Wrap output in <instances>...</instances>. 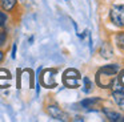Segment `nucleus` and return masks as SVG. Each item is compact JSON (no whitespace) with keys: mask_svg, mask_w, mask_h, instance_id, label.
<instances>
[{"mask_svg":"<svg viewBox=\"0 0 124 122\" xmlns=\"http://www.w3.org/2000/svg\"><path fill=\"white\" fill-rule=\"evenodd\" d=\"M119 72L117 64H111L105 65L97 72L96 74V82L100 88H111L115 84V76Z\"/></svg>","mask_w":124,"mask_h":122,"instance_id":"1","label":"nucleus"},{"mask_svg":"<svg viewBox=\"0 0 124 122\" xmlns=\"http://www.w3.org/2000/svg\"><path fill=\"white\" fill-rule=\"evenodd\" d=\"M79 80H80V73L75 69H68L63 74V82L67 88H78Z\"/></svg>","mask_w":124,"mask_h":122,"instance_id":"2","label":"nucleus"},{"mask_svg":"<svg viewBox=\"0 0 124 122\" xmlns=\"http://www.w3.org/2000/svg\"><path fill=\"white\" fill-rule=\"evenodd\" d=\"M112 23L117 27H124V5H113L109 11Z\"/></svg>","mask_w":124,"mask_h":122,"instance_id":"3","label":"nucleus"},{"mask_svg":"<svg viewBox=\"0 0 124 122\" xmlns=\"http://www.w3.org/2000/svg\"><path fill=\"white\" fill-rule=\"evenodd\" d=\"M47 110H48L49 115H51L54 119H56V121H68V115L60 108H57V106L49 105Z\"/></svg>","mask_w":124,"mask_h":122,"instance_id":"4","label":"nucleus"},{"mask_svg":"<svg viewBox=\"0 0 124 122\" xmlns=\"http://www.w3.org/2000/svg\"><path fill=\"white\" fill-rule=\"evenodd\" d=\"M55 70H46L41 76V84L47 88H55L56 81H55Z\"/></svg>","mask_w":124,"mask_h":122,"instance_id":"5","label":"nucleus"},{"mask_svg":"<svg viewBox=\"0 0 124 122\" xmlns=\"http://www.w3.org/2000/svg\"><path fill=\"white\" fill-rule=\"evenodd\" d=\"M104 114L109 121H113V122H124V115H121L120 113H116L113 110H109V109H104Z\"/></svg>","mask_w":124,"mask_h":122,"instance_id":"6","label":"nucleus"},{"mask_svg":"<svg viewBox=\"0 0 124 122\" xmlns=\"http://www.w3.org/2000/svg\"><path fill=\"white\" fill-rule=\"evenodd\" d=\"M112 97H113V100H115V102L120 106L121 110H124V92L123 90H115Z\"/></svg>","mask_w":124,"mask_h":122,"instance_id":"7","label":"nucleus"},{"mask_svg":"<svg viewBox=\"0 0 124 122\" xmlns=\"http://www.w3.org/2000/svg\"><path fill=\"white\" fill-rule=\"evenodd\" d=\"M100 54H101L104 58H111L113 56L112 47H111L109 44H107V42H104V44L101 45V48H100Z\"/></svg>","mask_w":124,"mask_h":122,"instance_id":"8","label":"nucleus"},{"mask_svg":"<svg viewBox=\"0 0 124 122\" xmlns=\"http://www.w3.org/2000/svg\"><path fill=\"white\" fill-rule=\"evenodd\" d=\"M0 4H1L3 9L11 11V9H14V7L16 5V0H0Z\"/></svg>","mask_w":124,"mask_h":122,"instance_id":"9","label":"nucleus"},{"mask_svg":"<svg viewBox=\"0 0 124 122\" xmlns=\"http://www.w3.org/2000/svg\"><path fill=\"white\" fill-rule=\"evenodd\" d=\"M99 98H85V100H83L80 102V106H83V108H91L93 103L99 102Z\"/></svg>","mask_w":124,"mask_h":122,"instance_id":"10","label":"nucleus"},{"mask_svg":"<svg viewBox=\"0 0 124 122\" xmlns=\"http://www.w3.org/2000/svg\"><path fill=\"white\" fill-rule=\"evenodd\" d=\"M116 44H117V47L124 52V33H119L117 36H116Z\"/></svg>","mask_w":124,"mask_h":122,"instance_id":"11","label":"nucleus"},{"mask_svg":"<svg viewBox=\"0 0 124 122\" xmlns=\"http://www.w3.org/2000/svg\"><path fill=\"white\" fill-rule=\"evenodd\" d=\"M84 90H85V92H89V90H91V86H92V84H91V81H89V78L88 77H84Z\"/></svg>","mask_w":124,"mask_h":122,"instance_id":"12","label":"nucleus"},{"mask_svg":"<svg viewBox=\"0 0 124 122\" xmlns=\"http://www.w3.org/2000/svg\"><path fill=\"white\" fill-rule=\"evenodd\" d=\"M6 23H7L6 13H3L1 11H0V27H6Z\"/></svg>","mask_w":124,"mask_h":122,"instance_id":"13","label":"nucleus"},{"mask_svg":"<svg viewBox=\"0 0 124 122\" xmlns=\"http://www.w3.org/2000/svg\"><path fill=\"white\" fill-rule=\"evenodd\" d=\"M119 82H120V85H121V89L120 90H123V92H124V70H121L120 73H119Z\"/></svg>","mask_w":124,"mask_h":122,"instance_id":"14","label":"nucleus"},{"mask_svg":"<svg viewBox=\"0 0 124 122\" xmlns=\"http://www.w3.org/2000/svg\"><path fill=\"white\" fill-rule=\"evenodd\" d=\"M6 40H7V33L6 32H0V47H3L6 44Z\"/></svg>","mask_w":124,"mask_h":122,"instance_id":"15","label":"nucleus"},{"mask_svg":"<svg viewBox=\"0 0 124 122\" xmlns=\"http://www.w3.org/2000/svg\"><path fill=\"white\" fill-rule=\"evenodd\" d=\"M15 53H16V45H14V48H12V57L14 58H15V56H16Z\"/></svg>","mask_w":124,"mask_h":122,"instance_id":"16","label":"nucleus"},{"mask_svg":"<svg viewBox=\"0 0 124 122\" xmlns=\"http://www.w3.org/2000/svg\"><path fill=\"white\" fill-rule=\"evenodd\" d=\"M3 58H4V53L1 52V50H0V62H1V61H3Z\"/></svg>","mask_w":124,"mask_h":122,"instance_id":"17","label":"nucleus"}]
</instances>
